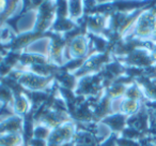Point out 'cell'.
Here are the masks:
<instances>
[{
	"label": "cell",
	"mask_w": 156,
	"mask_h": 146,
	"mask_svg": "<svg viewBox=\"0 0 156 146\" xmlns=\"http://www.w3.org/2000/svg\"><path fill=\"white\" fill-rule=\"evenodd\" d=\"M76 125L71 120L54 128L47 139V146H61L67 142L74 141L76 135Z\"/></svg>",
	"instance_id": "7a4b0ae2"
},
{
	"label": "cell",
	"mask_w": 156,
	"mask_h": 146,
	"mask_svg": "<svg viewBox=\"0 0 156 146\" xmlns=\"http://www.w3.org/2000/svg\"><path fill=\"white\" fill-rule=\"evenodd\" d=\"M139 109H140V101L125 98L121 100L118 113L122 114V115L126 116V117H130V116L138 113Z\"/></svg>",
	"instance_id": "5b68a950"
},
{
	"label": "cell",
	"mask_w": 156,
	"mask_h": 146,
	"mask_svg": "<svg viewBox=\"0 0 156 146\" xmlns=\"http://www.w3.org/2000/svg\"><path fill=\"white\" fill-rule=\"evenodd\" d=\"M17 73L18 74L15 75V81L29 92H44L54 82L52 77H41L27 71H20Z\"/></svg>",
	"instance_id": "6da1fadb"
},
{
	"label": "cell",
	"mask_w": 156,
	"mask_h": 146,
	"mask_svg": "<svg viewBox=\"0 0 156 146\" xmlns=\"http://www.w3.org/2000/svg\"><path fill=\"white\" fill-rule=\"evenodd\" d=\"M151 58H152V60H153V62H156V45L154 46L151 52Z\"/></svg>",
	"instance_id": "9c48e42d"
},
{
	"label": "cell",
	"mask_w": 156,
	"mask_h": 146,
	"mask_svg": "<svg viewBox=\"0 0 156 146\" xmlns=\"http://www.w3.org/2000/svg\"><path fill=\"white\" fill-rule=\"evenodd\" d=\"M89 38L85 35H77L69 44V55L72 59H79L86 57L89 48Z\"/></svg>",
	"instance_id": "3957f363"
},
{
	"label": "cell",
	"mask_w": 156,
	"mask_h": 146,
	"mask_svg": "<svg viewBox=\"0 0 156 146\" xmlns=\"http://www.w3.org/2000/svg\"><path fill=\"white\" fill-rule=\"evenodd\" d=\"M74 142H75V146H98L96 137L89 131L76 132Z\"/></svg>",
	"instance_id": "8992f818"
},
{
	"label": "cell",
	"mask_w": 156,
	"mask_h": 146,
	"mask_svg": "<svg viewBox=\"0 0 156 146\" xmlns=\"http://www.w3.org/2000/svg\"><path fill=\"white\" fill-rule=\"evenodd\" d=\"M31 110V101L25 94L20 92L14 96L13 101V111L14 114L23 117V115H26Z\"/></svg>",
	"instance_id": "277c9868"
},
{
	"label": "cell",
	"mask_w": 156,
	"mask_h": 146,
	"mask_svg": "<svg viewBox=\"0 0 156 146\" xmlns=\"http://www.w3.org/2000/svg\"><path fill=\"white\" fill-rule=\"evenodd\" d=\"M117 135L115 133H111L110 137L106 140L105 142H103V144L101 146H117Z\"/></svg>",
	"instance_id": "ba28073f"
},
{
	"label": "cell",
	"mask_w": 156,
	"mask_h": 146,
	"mask_svg": "<svg viewBox=\"0 0 156 146\" xmlns=\"http://www.w3.org/2000/svg\"><path fill=\"white\" fill-rule=\"evenodd\" d=\"M80 1H69L67 2V17L69 21L74 22L75 20H78L81 17L83 14V8L85 5Z\"/></svg>",
	"instance_id": "52a82bcc"
}]
</instances>
